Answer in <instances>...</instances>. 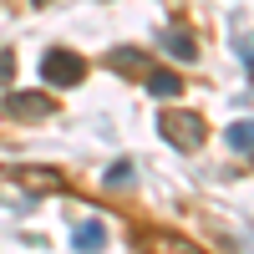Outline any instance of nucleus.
<instances>
[{
  "label": "nucleus",
  "mask_w": 254,
  "mask_h": 254,
  "mask_svg": "<svg viewBox=\"0 0 254 254\" xmlns=\"http://www.w3.org/2000/svg\"><path fill=\"white\" fill-rule=\"evenodd\" d=\"M158 132H163L168 147H183V153H193V147H203L208 127H203V117H193V112H163V117H158Z\"/></svg>",
  "instance_id": "f257e3e1"
},
{
  "label": "nucleus",
  "mask_w": 254,
  "mask_h": 254,
  "mask_svg": "<svg viewBox=\"0 0 254 254\" xmlns=\"http://www.w3.org/2000/svg\"><path fill=\"white\" fill-rule=\"evenodd\" d=\"M41 76H46V87H76L81 76H87V61H81L76 51H46L41 56Z\"/></svg>",
  "instance_id": "f03ea898"
},
{
  "label": "nucleus",
  "mask_w": 254,
  "mask_h": 254,
  "mask_svg": "<svg viewBox=\"0 0 254 254\" xmlns=\"http://www.w3.org/2000/svg\"><path fill=\"white\" fill-rule=\"evenodd\" d=\"M51 112H56V102L46 92H10L5 97V117H15V122H41Z\"/></svg>",
  "instance_id": "7ed1b4c3"
},
{
  "label": "nucleus",
  "mask_w": 254,
  "mask_h": 254,
  "mask_svg": "<svg viewBox=\"0 0 254 254\" xmlns=\"http://www.w3.org/2000/svg\"><path fill=\"white\" fill-rule=\"evenodd\" d=\"M142 244H147V254H208V249H198L193 239L173 234V229H147Z\"/></svg>",
  "instance_id": "20e7f679"
},
{
  "label": "nucleus",
  "mask_w": 254,
  "mask_h": 254,
  "mask_svg": "<svg viewBox=\"0 0 254 254\" xmlns=\"http://www.w3.org/2000/svg\"><path fill=\"white\" fill-rule=\"evenodd\" d=\"M15 183L26 188V193H61L66 178L56 173V168H15Z\"/></svg>",
  "instance_id": "39448f33"
},
{
  "label": "nucleus",
  "mask_w": 254,
  "mask_h": 254,
  "mask_svg": "<svg viewBox=\"0 0 254 254\" xmlns=\"http://www.w3.org/2000/svg\"><path fill=\"white\" fill-rule=\"evenodd\" d=\"M102 244H107V229H102V219L76 224V234H71V249H76V254H97Z\"/></svg>",
  "instance_id": "423d86ee"
},
{
  "label": "nucleus",
  "mask_w": 254,
  "mask_h": 254,
  "mask_svg": "<svg viewBox=\"0 0 254 254\" xmlns=\"http://www.w3.org/2000/svg\"><path fill=\"white\" fill-rule=\"evenodd\" d=\"M224 142L234 153H254V117H239L234 127H224Z\"/></svg>",
  "instance_id": "0eeeda50"
},
{
  "label": "nucleus",
  "mask_w": 254,
  "mask_h": 254,
  "mask_svg": "<svg viewBox=\"0 0 254 254\" xmlns=\"http://www.w3.org/2000/svg\"><path fill=\"white\" fill-rule=\"evenodd\" d=\"M163 46H168V56H173V61H183V66L198 56V46H193V36H188V31H168Z\"/></svg>",
  "instance_id": "6e6552de"
},
{
  "label": "nucleus",
  "mask_w": 254,
  "mask_h": 254,
  "mask_svg": "<svg viewBox=\"0 0 254 254\" xmlns=\"http://www.w3.org/2000/svg\"><path fill=\"white\" fill-rule=\"evenodd\" d=\"M147 92L168 102V97H178V92H183V81H178L173 71H147Z\"/></svg>",
  "instance_id": "1a4fd4ad"
},
{
  "label": "nucleus",
  "mask_w": 254,
  "mask_h": 254,
  "mask_svg": "<svg viewBox=\"0 0 254 254\" xmlns=\"http://www.w3.org/2000/svg\"><path fill=\"white\" fill-rule=\"evenodd\" d=\"M102 183H107V188H127V183H132V163H127V158L112 163L107 173H102Z\"/></svg>",
  "instance_id": "9d476101"
},
{
  "label": "nucleus",
  "mask_w": 254,
  "mask_h": 254,
  "mask_svg": "<svg viewBox=\"0 0 254 254\" xmlns=\"http://www.w3.org/2000/svg\"><path fill=\"white\" fill-rule=\"evenodd\" d=\"M107 61H112L117 71H137V66H147V61H142V51H112Z\"/></svg>",
  "instance_id": "9b49d317"
},
{
  "label": "nucleus",
  "mask_w": 254,
  "mask_h": 254,
  "mask_svg": "<svg viewBox=\"0 0 254 254\" xmlns=\"http://www.w3.org/2000/svg\"><path fill=\"white\" fill-rule=\"evenodd\" d=\"M10 76H15V51L0 46V87H10Z\"/></svg>",
  "instance_id": "f8f14e48"
},
{
  "label": "nucleus",
  "mask_w": 254,
  "mask_h": 254,
  "mask_svg": "<svg viewBox=\"0 0 254 254\" xmlns=\"http://www.w3.org/2000/svg\"><path fill=\"white\" fill-rule=\"evenodd\" d=\"M239 56H244V61H249V66H254V36H249V41H244V46H239Z\"/></svg>",
  "instance_id": "ddd939ff"
},
{
  "label": "nucleus",
  "mask_w": 254,
  "mask_h": 254,
  "mask_svg": "<svg viewBox=\"0 0 254 254\" xmlns=\"http://www.w3.org/2000/svg\"><path fill=\"white\" fill-rule=\"evenodd\" d=\"M36 5H46V0H36Z\"/></svg>",
  "instance_id": "4468645a"
}]
</instances>
